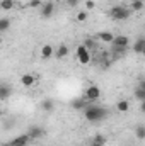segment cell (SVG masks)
<instances>
[{
    "instance_id": "14",
    "label": "cell",
    "mask_w": 145,
    "mask_h": 146,
    "mask_svg": "<svg viewBox=\"0 0 145 146\" xmlns=\"http://www.w3.org/2000/svg\"><path fill=\"white\" fill-rule=\"evenodd\" d=\"M87 104H89V100H85V99H77V100H72V107L77 110H84L87 107Z\"/></svg>"
},
{
    "instance_id": "7",
    "label": "cell",
    "mask_w": 145,
    "mask_h": 146,
    "mask_svg": "<svg viewBox=\"0 0 145 146\" xmlns=\"http://www.w3.org/2000/svg\"><path fill=\"white\" fill-rule=\"evenodd\" d=\"M53 14H55V3H51V2L41 3V15L43 17H51Z\"/></svg>"
},
{
    "instance_id": "10",
    "label": "cell",
    "mask_w": 145,
    "mask_h": 146,
    "mask_svg": "<svg viewBox=\"0 0 145 146\" xmlns=\"http://www.w3.org/2000/svg\"><path fill=\"white\" fill-rule=\"evenodd\" d=\"M34 82H36V78H34V75H31V73H26V75L21 76V83H22V87H33Z\"/></svg>"
},
{
    "instance_id": "4",
    "label": "cell",
    "mask_w": 145,
    "mask_h": 146,
    "mask_svg": "<svg viewBox=\"0 0 145 146\" xmlns=\"http://www.w3.org/2000/svg\"><path fill=\"white\" fill-rule=\"evenodd\" d=\"M111 44H113V48H116V49H128L130 39L126 36H116V37H113Z\"/></svg>"
},
{
    "instance_id": "6",
    "label": "cell",
    "mask_w": 145,
    "mask_h": 146,
    "mask_svg": "<svg viewBox=\"0 0 145 146\" xmlns=\"http://www.w3.org/2000/svg\"><path fill=\"white\" fill-rule=\"evenodd\" d=\"M29 141H31V138H29L28 134H21V136H17L15 139L9 141L5 146H28L29 145Z\"/></svg>"
},
{
    "instance_id": "16",
    "label": "cell",
    "mask_w": 145,
    "mask_h": 146,
    "mask_svg": "<svg viewBox=\"0 0 145 146\" xmlns=\"http://www.w3.org/2000/svg\"><path fill=\"white\" fill-rule=\"evenodd\" d=\"M135 97H137V100H140V102H144L145 100V83L144 82L137 87V90H135Z\"/></svg>"
},
{
    "instance_id": "22",
    "label": "cell",
    "mask_w": 145,
    "mask_h": 146,
    "mask_svg": "<svg viewBox=\"0 0 145 146\" xmlns=\"http://www.w3.org/2000/svg\"><path fill=\"white\" fill-rule=\"evenodd\" d=\"M84 48H85V49H94V48H97V42H96L94 39L87 37V39L84 41Z\"/></svg>"
},
{
    "instance_id": "21",
    "label": "cell",
    "mask_w": 145,
    "mask_h": 146,
    "mask_svg": "<svg viewBox=\"0 0 145 146\" xmlns=\"http://www.w3.org/2000/svg\"><path fill=\"white\" fill-rule=\"evenodd\" d=\"M0 9H2V10H10V9H14V0H2V2H0Z\"/></svg>"
},
{
    "instance_id": "28",
    "label": "cell",
    "mask_w": 145,
    "mask_h": 146,
    "mask_svg": "<svg viewBox=\"0 0 145 146\" xmlns=\"http://www.w3.org/2000/svg\"><path fill=\"white\" fill-rule=\"evenodd\" d=\"M67 2H68V3H70V5H77V3H79V0H67Z\"/></svg>"
},
{
    "instance_id": "30",
    "label": "cell",
    "mask_w": 145,
    "mask_h": 146,
    "mask_svg": "<svg viewBox=\"0 0 145 146\" xmlns=\"http://www.w3.org/2000/svg\"><path fill=\"white\" fill-rule=\"evenodd\" d=\"M55 2H63V0H55Z\"/></svg>"
},
{
    "instance_id": "15",
    "label": "cell",
    "mask_w": 145,
    "mask_h": 146,
    "mask_svg": "<svg viewBox=\"0 0 145 146\" xmlns=\"http://www.w3.org/2000/svg\"><path fill=\"white\" fill-rule=\"evenodd\" d=\"M106 145V138L103 134H96L92 139H91V145L89 146H104Z\"/></svg>"
},
{
    "instance_id": "2",
    "label": "cell",
    "mask_w": 145,
    "mask_h": 146,
    "mask_svg": "<svg viewBox=\"0 0 145 146\" xmlns=\"http://www.w3.org/2000/svg\"><path fill=\"white\" fill-rule=\"evenodd\" d=\"M109 15H111V19H114V21H126V19H130L132 10H130L128 7H123V5H114V7L109 10Z\"/></svg>"
},
{
    "instance_id": "17",
    "label": "cell",
    "mask_w": 145,
    "mask_h": 146,
    "mask_svg": "<svg viewBox=\"0 0 145 146\" xmlns=\"http://www.w3.org/2000/svg\"><path fill=\"white\" fill-rule=\"evenodd\" d=\"M67 54H68V46H67V44H62V46H58V49H56L55 56H56L58 60H62V58H65Z\"/></svg>"
},
{
    "instance_id": "11",
    "label": "cell",
    "mask_w": 145,
    "mask_h": 146,
    "mask_svg": "<svg viewBox=\"0 0 145 146\" xmlns=\"http://www.w3.org/2000/svg\"><path fill=\"white\" fill-rule=\"evenodd\" d=\"M12 95V87L10 85H0V100H5Z\"/></svg>"
},
{
    "instance_id": "26",
    "label": "cell",
    "mask_w": 145,
    "mask_h": 146,
    "mask_svg": "<svg viewBox=\"0 0 145 146\" xmlns=\"http://www.w3.org/2000/svg\"><path fill=\"white\" fill-rule=\"evenodd\" d=\"M41 0H31L29 3H28V7H31V9H36V7H41Z\"/></svg>"
},
{
    "instance_id": "5",
    "label": "cell",
    "mask_w": 145,
    "mask_h": 146,
    "mask_svg": "<svg viewBox=\"0 0 145 146\" xmlns=\"http://www.w3.org/2000/svg\"><path fill=\"white\" fill-rule=\"evenodd\" d=\"M99 97H101V90H99V87L92 85V87H89V88L85 90V100L94 102V100H97Z\"/></svg>"
},
{
    "instance_id": "9",
    "label": "cell",
    "mask_w": 145,
    "mask_h": 146,
    "mask_svg": "<svg viewBox=\"0 0 145 146\" xmlns=\"http://www.w3.org/2000/svg\"><path fill=\"white\" fill-rule=\"evenodd\" d=\"M53 54H55V48H53L51 44H44V46L41 48V58H43V60H50Z\"/></svg>"
},
{
    "instance_id": "8",
    "label": "cell",
    "mask_w": 145,
    "mask_h": 146,
    "mask_svg": "<svg viewBox=\"0 0 145 146\" xmlns=\"http://www.w3.org/2000/svg\"><path fill=\"white\" fill-rule=\"evenodd\" d=\"M28 136H29L31 139H39V138H43V136H44V129H43V127H39V126H33V127H29Z\"/></svg>"
},
{
    "instance_id": "19",
    "label": "cell",
    "mask_w": 145,
    "mask_h": 146,
    "mask_svg": "<svg viewBox=\"0 0 145 146\" xmlns=\"http://www.w3.org/2000/svg\"><path fill=\"white\" fill-rule=\"evenodd\" d=\"M116 109L119 110V112H126V110L130 109V102L128 100H118V104H116Z\"/></svg>"
},
{
    "instance_id": "3",
    "label": "cell",
    "mask_w": 145,
    "mask_h": 146,
    "mask_svg": "<svg viewBox=\"0 0 145 146\" xmlns=\"http://www.w3.org/2000/svg\"><path fill=\"white\" fill-rule=\"evenodd\" d=\"M77 60H79L80 65H87V63H91V51L85 49L84 44L77 46Z\"/></svg>"
},
{
    "instance_id": "23",
    "label": "cell",
    "mask_w": 145,
    "mask_h": 146,
    "mask_svg": "<svg viewBox=\"0 0 145 146\" xmlns=\"http://www.w3.org/2000/svg\"><path fill=\"white\" fill-rule=\"evenodd\" d=\"M9 27H10V21H9V19H5V17H3V19H0V33H5Z\"/></svg>"
},
{
    "instance_id": "24",
    "label": "cell",
    "mask_w": 145,
    "mask_h": 146,
    "mask_svg": "<svg viewBox=\"0 0 145 146\" xmlns=\"http://www.w3.org/2000/svg\"><path fill=\"white\" fill-rule=\"evenodd\" d=\"M135 134H137V138H138V139H145V127L142 126V124H138V126H137Z\"/></svg>"
},
{
    "instance_id": "25",
    "label": "cell",
    "mask_w": 145,
    "mask_h": 146,
    "mask_svg": "<svg viewBox=\"0 0 145 146\" xmlns=\"http://www.w3.org/2000/svg\"><path fill=\"white\" fill-rule=\"evenodd\" d=\"M77 21L79 22H85L87 21V12H79L77 14Z\"/></svg>"
},
{
    "instance_id": "29",
    "label": "cell",
    "mask_w": 145,
    "mask_h": 146,
    "mask_svg": "<svg viewBox=\"0 0 145 146\" xmlns=\"http://www.w3.org/2000/svg\"><path fill=\"white\" fill-rule=\"evenodd\" d=\"M0 115H2V106H0Z\"/></svg>"
},
{
    "instance_id": "13",
    "label": "cell",
    "mask_w": 145,
    "mask_h": 146,
    "mask_svg": "<svg viewBox=\"0 0 145 146\" xmlns=\"http://www.w3.org/2000/svg\"><path fill=\"white\" fill-rule=\"evenodd\" d=\"M41 109L46 110V112H53L55 110V100L53 99H44L41 102Z\"/></svg>"
},
{
    "instance_id": "20",
    "label": "cell",
    "mask_w": 145,
    "mask_h": 146,
    "mask_svg": "<svg viewBox=\"0 0 145 146\" xmlns=\"http://www.w3.org/2000/svg\"><path fill=\"white\" fill-rule=\"evenodd\" d=\"M130 5H132V9H130L132 12H133V10H135V12H138V10H142V9H144V0H132V3H130Z\"/></svg>"
},
{
    "instance_id": "31",
    "label": "cell",
    "mask_w": 145,
    "mask_h": 146,
    "mask_svg": "<svg viewBox=\"0 0 145 146\" xmlns=\"http://www.w3.org/2000/svg\"><path fill=\"white\" fill-rule=\"evenodd\" d=\"M0 10H2V9H0Z\"/></svg>"
},
{
    "instance_id": "27",
    "label": "cell",
    "mask_w": 145,
    "mask_h": 146,
    "mask_svg": "<svg viewBox=\"0 0 145 146\" xmlns=\"http://www.w3.org/2000/svg\"><path fill=\"white\" fill-rule=\"evenodd\" d=\"M85 7H87V9H94V7H96V3H94L92 0H87V2H85Z\"/></svg>"
},
{
    "instance_id": "12",
    "label": "cell",
    "mask_w": 145,
    "mask_h": 146,
    "mask_svg": "<svg viewBox=\"0 0 145 146\" xmlns=\"http://www.w3.org/2000/svg\"><path fill=\"white\" fill-rule=\"evenodd\" d=\"M133 51H135L137 54H142L145 51V39L144 37H138V39H137V42L133 44Z\"/></svg>"
},
{
    "instance_id": "18",
    "label": "cell",
    "mask_w": 145,
    "mask_h": 146,
    "mask_svg": "<svg viewBox=\"0 0 145 146\" xmlns=\"http://www.w3.org/2000/svg\"><path fill=\"white\" fill-rule=\"evenodd\" d=\"M97 37H99V41H103V42H111L114 36H113L109 31H104V33H99V34H97Z\"/></svg>"
},
{
    "instance_id": "1",
    "label": "cell",
    "mask_w": 145,
    "mask_h": 146,
    "mask_svg": "<svg viewBox=\"0 0 145 146\" xmlns=\"http://www.w3.org/2000/svg\"><path fill=\"white\" fill-rule=\"evenodd\" d=\"M84 115H85V119L91 121V122H99V121L106 119L108 109L99 107V106H94V104H87V107L84 109Z\"/></svg>"
}]
</instances>
